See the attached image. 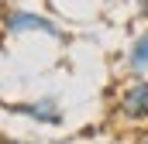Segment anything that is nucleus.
<instances>
[{
    "label": "nucleus",
    "mask_w": 148,
    "mask_h": 144,
    "mask_svg": "<svg viewBox=\"0 0 148 144\" xmlns=\"http://www.w3.org/2000/svg\"><path fill=\"white\" fill-rule=\"evenodd\" d=\"M117 113L124 120H131V124H145L148 120V79L145 75H134V82L121 89Z\"/></svg>",
    "instance_id": "f03ea898"
},
{
    "label": "nucleus",
    "mask_w": 148,
    "mask_h": 144,
    "mask_svg": "<svg viewBox=\"0 0 148 144\" xmlns=\"http://www.w3.org/2000/svg\"><path fill=\"white\" fill-rule=\"evenodd\" d=\"M138 10H141V14H148V0H138Z\"/></svg>",
    "instance_id": "39448f33"
},
{
    "label": "nucleus",
    "mask_w": 148,
    "mask_h": 144,
    "mask_svg": "<svg viewBox=\"0 0 148 144\" xmlns=\"http://www.w3.org/2000/svg\"><path fill=\"white\" fill-rule=\"evenodd\" d=\"M138 144H148V137H141V141H138Z\"/></svg>",
    "instance_id": "423d86ee"
},
{
    "label": "nucleus",
    "mask_w": 148,
    "mask_h": 144,
    "mask_svg": "<svg viewBox=\"0 0 148 144\" xmlns=\"http://www.w3.org/2000/svg\"><path fill=\"white\" fill-rule=\"evenodd\" d=\"M127 72L131 75H148V31L131 41V48H127Z\"/></svg>",
    "instance_id": "20e7f679"
},
{
    "label": "nucleus",
    "mask_w": 148,
    "mask_h": 144,
    "mask_svg": "<svg viewBox=\"0 0 148 144\" xmlns=\"http://www.w3.org/2000/svg\"><path fill=\"white\" fill-rule=\"evenodd\" d=\"M10 113H21V117H28V120H38V124H62V110L59 103L52 100V96H41V100H31V103H14V107H7Z\"/></svg>",
    "instance_id": "7ed1b4c3"
},
{
    "label": "nucleus",
    "mask_w": 148,
    "mask_h": 144,
    "mask_svg": "<svg viewBox=\"0 0 148 144\" xmlns=\"http://www.w3.org/2000/svg\"><path fill=\"white\" fill-rule=\"evenodd\" d=\"M0 21H3V31L7 35H48V38H55V41L66 38L55 21H48L45 14H35L28 7H7L0 14Z\"/></svg>",
    "instance_id": "f257e3e1"
}]
</instances>
